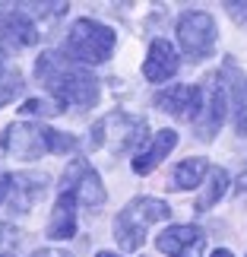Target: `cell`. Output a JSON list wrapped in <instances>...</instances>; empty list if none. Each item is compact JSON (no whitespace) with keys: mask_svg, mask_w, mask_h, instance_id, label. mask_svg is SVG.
Here are the masks:
<instances>
[{"mask_svg":"<svg viewBox=\"0 0 247 257\" xmlns=\"http://www.w3.org/2000/svg\"><path fill=\"white\" fill-rule=\"evenodd\" d=\"M215 38H219V29L206 10H187L177 19V42L190 61H206L215 51Z\"/></svg>","mask_w":247,"mask_h":257,"instance_id":"8992f818","label":"cell"},{"mask_svg":"<svg viewBox=\"0 0 247 257\" xmlns=\"http://www.w3.org/2000/svg\"><path fill=\"white\" fill-rule=\"evenodd\" d=\"M177 51L171 42H165V38H155V42L149 45V54H146L143 61V76L149 83H165L171 80V76L177 73Z\"/></svg>","mask_w":247,"mask_h":257,"instance_id":"7c38bea8","label":"cell"},{"mask_svg":"<svg viewBox=\"0 0 247 257\" xmlns=\"http://www.w3.org/2000/svg\"><path fill=\"white\" fill-rule=\"evenodd\" d=\"M146 134H149V124H146L143 117H133L127 111H111V114H105L102 121H95L89 137H92L95 150H108L114 156H124V153L136 150V146L143 150V143L149 140Z\"/></svg>","mask_w":247,"mask_h":257,"instance_id":"5b68a950","label":"cell"},{"mask_svg":"<svg viewBox=\"0 0 247 257\" xmlns=\"http://www.w3.org/2000/svg\"><path fill=\"white\" fill-rule=\"evenodd\" d=\"M95 257H117V254H111V251H98Z\"/></svg>","mask_w":247,"mask_h":257,"instance_id":"4316f807","label":"cell"},{"mask_svg":"<svg viewBox=\"0 0 247 257\" xmlns=\"http://www.w3.org/2000/svg\"><path fill=\"white\" fill-rule=\"evenodd\" d=\"M155 248L168 257H200L206 248V235L200 225H168L165 232H159Z\"/></svg>","mask_w":247,"mask_h":257,"instance_id":"30bf717a","label":"cell"},{"mask_svg":"<svg viewBox=\"0 0 247 257\" xmlns=\"http://www.w3.org/2000/svg\"><path fill=\"white\" fill-rule=\"evenodd\" d=\"M212 257H231V251H225V248H222V251H215Z\"/></svg>","mask_w":247,"mask_h":257,"instance_id":"484cf974","label":"cell"},{"mask_svg":"<svg viewBox=\"0 0 247 257\" xmlns=\"http://www.w3.org/2000/svg\"><path fill=\"white\" fill-rule=\"evenodd\" d=\"M225 187H228V172H225V169H212L209 181H206V191L200 194V200H196V210H200V213L212 210V206L225 197Z\"/></svg>","mask_w":247,"mask_h":257,"instance_id":"ac0fdd59","label":"cell"},{"mask_svg":"<svg viewBox=\"0 0 247 257\" xmlns=\"http://www.w3.org/2000/svg\"><path fill=\"white\" fill-rule=\"evenodd\" d=\"M228 111V98H225V86H222V76H209L203 83V111L196 117L193 131H196V140L209 143L222 127V117Z\"/></svg>","mask_w":247,"mask_h":257,"instance_id":"ba28073f","label":"cell"},{"mask_svg":"<svg viewBox=\"0 0 247 257\" xmlns=\"http://www.w3.org/2000/svg\"><path fill=\"white\" fill-rule=\"evenodd\" d=\"M222 80H228L231 86V98H234V131L238 137H247V80L238 67L231 64V57L225 61V70H222Z\"/></svg>","mask_w":247,"mask_h":257,"instance_id":"2e32d148","label":"cell"},{"mask_svg":"<svg viewBox=\"0 0 247 257\" xmlns=\"http://www.w3.org/2000/svg\"><path fill=\"white\" fill-rule=\"evenodd\" d=\"M45 184H48L45 175H32V172L13 175V187H10V197H7V210L10 213H19V216L29 213L38 200H42Z\"/></svg>","mask_w":247,"mask_h":257,"instance_id":"8fae6325","label":"cell"},{"mask_svg":"<svg viewBox=\"0 0 247 257\" xmlns=\"http://www.w3.org/2000/svg\"><path fill=\"white\" fill-rule=\"evenodd\" d=\"M168 216H171V206L165 200H159V197H136V200H130L121 213H117L114 238H117V244H121L124 251H140L149 225L168 219Z\"/></svg>","mask_w":247,"mask_h":257,"instance_id":"3957f363","label":"cell"},{"mask_svg":"<svg viewBox=\"0 0 247 257\" xmlns=\"http://www.w3.org/2000/svg\"><path fill=\"white\" fill-rule=\"evenodd\" d=\"M76 235V197L73 194H61L48 219V238H73Z\"/></svg>","mask_w":247,"mask_h":257,"instance_id":"9a60e30c","label":"cell"},{"mask_svg":"<svg viewBox=\"0 0 247 257\" xmlns=\"http://www.w3.org/2000/svg\"><path fill=\"white\" fill-rule=\"evenodd\" d=\"M0 35H4V42L13 45V48L35 45L38 38H42L35 23H32V16H29L26 10H10V13L0 16Z\"/></svg>","mask_w":247,"mask_h":257,"instance_id":"4fadbf2b","label":"cell"},{"mask_svg":"<svg viewBox=\"0 0 247 257\" xmlns=\"http://www.w3.org/2000/svg\"><path fill=\"white\" fill-rule=\"evenodd\" d=\"M238 191H247V172H244V178H238Z\"/></svg>","mask_w":247,"mask_h":257,"instance_id":"d4e9b609","label":"cell"},{"mask_svg":"<svg viewBox=\"0 0 247 257\" xmlns=\"http://www.w3.org/2000/svg\"><path fill=\"white\" fill-rule=\"evenodd\" d=\"M19 92H23V76H19V70H7L0 80V105L13 102Z\"/></svg>","mask_w":247,"mask_h":257,"instance_id":"d6986e66","label":"cell"},{"mask_svg":"<svg viewBox=\"0 0 247 257\" xmlns=\"http://www.w3.org/2000/svg\"><path fill=\"white\" fill-rule=\"evenodd\" d=\"M10 187H13V175H0V206H7Z\"/></svg>","mask_w":247,"mask_h":257,"instance_id":"7402d4cb","label":"cell"},{"mask_svg":"<svg viewBox=\"0 0 247 257\" xmlns=\"http://www.w3.org/2000/svg\"><path fill=\"white\" fill-rule=\"evenodd\" d=\"M61 194H73L86 206H102L105 203V187L98 172L86 159H73L67 165V172L61 178Z\"/></svg>","mask_w":247,"mask_h":257,"instance_id":"52a82bcc","label":"cell"},{"mask_svg":"<svg viewBox=\"0 0 247 257\" xmlns=\"http://www.w3.org/2000/svg\"><path fill=\"white\" fill-rule=\"evenodd\" d=\"M4 235H7V229H4V225H0V238H4Z\"/></svg>","mask_w":247,"mask_h":257,"instance_id":"83f0119b","label":"cell"},{"mask_svg":"<svg viewBox=\"0 0 247 257\" xmlns=\"http://www.w3.org/2000/svg\"><path fill=\"white\" fill-rule=\"evenodd\" d=\"M206 172H209V162H206L203 156H193V159L177 162V169H174V187H177V191H190V187H196V184L203 181Z\"/></svg>","mask_w":247,"mask_h":257,"instance_id":"e0dca14e","label":"cell"},{"mask_svg":"<svg viewBox=\"0 0 247 257\" xmlns=\"http://www.w3.org/2000/svg\"><path fill=\"white\" fill-rule=\"evenodd\" d=\"M4 61H7V57H4V48H0V80H4V73H7V64Z\"/></svg>","mask_w":247,"mask_h":257,"instance_id":"cb8c5ba5","label":"cell"},{"mask_svg":"<svg viewBox=\"0 0 247 257\" xmlns=\"http://www.w3.org/2000/svg\"><path fill=\"white\" fill-rule=\"evenodd\" d=\"M19 111H23V114H38V117H51V114H61L64 108L57 105V102H42V98H32V102H26Z\"/></svg>","mask_w":247,"mask_h":257,"instance_id":"ffe728a7","label":"cell"},{"mask_svg":"<svg viewBox=\"0 0 247 257\" xmlns=\"http://www.w3.org/2000/svg\"><path fill=\"white\" fill-rule=\"evenodd\" d=\"M114 29L102 26L98 19H76L67 32V42H64V54L70 57L73 64H83V67H95V64H105L114 51Z\"/></svg>","mask_w":247,"mask_h":257,"instance_id":"277c9868","label":"cell"},{"mask_svg":"<svg viewBox=\"0 0 247 257\" xmlns=\"http://www.w3.org/2000/svg\"><path fill=\"white\" fill-rule=\"evenodd\" d=\"M174 146H177V134L174 131H159L149 140V146H143V150L133 156V172L136 175H149L159 162H165V156L171 153Z\"/></svg>","mask_w":247,"mask_h":257,"instance_id":"5bb4252c","label":"cell"},{"mask_svg":"<svg viewBox=\"0 0 247 257\" xmlns=\"http://www.w3.org/2000/svg\"><path fill=\"white\" fill-rule=\"evenodd\" d=\"M32 257H73L70 251H61V248H42V251H35Z\"/></svg>","mask_w":247,"mask_h":257,"instance_id":"603a6c76","label":"cell"},{"mask_svg":"<svg viewBox=\"0 0 247 257\" xmlns=\"http://www.w3.org/2000/svg\"><path fill=\"white\" fill-rule=\"evenodd\" d=\"M35 76L54 95L61 108H95L102 98V83L89 73V67L73 64L67 54L45 51L35 61Z\"/></svg>","mask_w":247,"mask_h":257,"instance_id":"6da1fadb","label":"cell"},{"mask_svg":"<svg viewBox=\"0 0 247 257\" xmlns=\"http://www.w3.org/2000/svg\"><path fill=\"white\" fill-rule=\"evenodd\" d=\"M155 105L165 108L177 121H193L196 124V117L203 111V86H190V83L187 86H168L155 95Z\"/></svg>","mask_w":247,"mask_h":257,"instance_id":"9c48e42d","label":"cell"},{"mask_svg":"<svg viewBox=\"0 0 247 257\" xmlns=\"http://www.w3.org/2000/svg\"><path fill=\"white\" fill-rule=\"evenodd\" d=\"M0 146H4L7 156L23 162H35L48 153H73L76 150V137L61 134L48 124H35V121H16L10 124L4 137H0Z\"/></svg>","mask_w":247,"mask_h":257,"instance_id":"7a4b0ae2","label":"cell"},{"mask_svg":"<svg viewBox=\"0 0 247 257\" xmlns=\"http://www.w3.org/2000/svg\"><path fill=\"white\" fill-rule=\"evenodd\" d=\"M225 10H228V16L238 26H247V4H234V0H231V4H225Z\"/></svg>","mask_w":247,"mask_h":257,"instance_id":"44dd1931","label":"cell"},{"mask_svg":"<svg viewBox=\"0 0 247 257\" xmlns=\"http://www.w3.org/2000/svg\"><path fill=\"white\" fill-rule=\"evenodd\" d=\"M0 257H13V254H0Z\"/></svg>","mask_w":247,"mask_h":257,"instance_id":"f1b7e54d","label":"cell"}]
</instances>
